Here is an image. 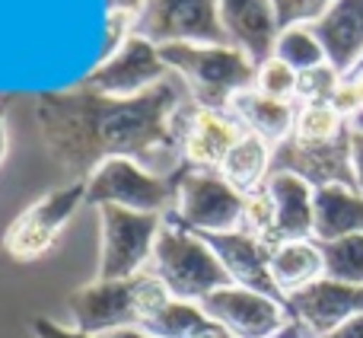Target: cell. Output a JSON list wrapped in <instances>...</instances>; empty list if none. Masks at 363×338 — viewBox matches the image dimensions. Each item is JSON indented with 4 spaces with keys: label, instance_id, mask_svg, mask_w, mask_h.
Instances as JSON below:
<instances>
[{
    "label": "cell",
    "instance_id": "cell-13",
    "mask_svg": "<svg viewBox=\"0 0 363 338\" xmlns=\"http://www.w3.org/2000/svg\"><path fill=\"white\" fill-rule=\"evenodd\" d=\"M245 128L239 119L226 109H198L185 106L179 125V151H182V166L188 169H204V173H217L226 153L233 151Z\"/></svg>",
    "mask_w": 363,
    "mask_h": 338
},
{
    "label": "cell",
    "instance_id": "cell-31",
    "mask_svg": "<svg viewBox=\"0 0 363 338\" xmlns=\"http://www.w3.org/2000/svg\"><path fill=\"white\" fill-rule=\"evenodd\" d=\"M332 109H335V112H338L345 121H347V119H354V115H357L360 109H363V106H360V96H357V87H354V83L347 80V77L338 83V89H335V96H332Z\"/></svg>",
    "mask_w": 363,
    "mask_h": 338
},
{
    "label": "cell",
    "instance_id": "cell-27",
    "mask_svg": "<svg viewBox=\"0 0 363 338\" xmlns=\"http://www.w3.org/2000/svg\"><path fill=\"white\" fill-rule=\"evenodd\" d=\"M239 230H245V233H252V236H258V239L274 246V201H271V195L264 185L245 195Z\"/></svg>",
    "mask_w": 363,
    "mask_h": 338
},
{
    "label": "cell",
    "instance_id": "cell-20",
    "mask_svg": "<svg viewBox=\"0 0 363 338\" xmlns=\"http://www.w3.org/2000/svg\"><path fill=\"white\" fill-rule=\"evenodd\" d=\"M363 233V192L354 185H325L315 188V217L313 239L332 243V239L357 236Z\"/></svg>",
    "mask_w": 363,
    "mask_h": 338
},
{
    "label": "cell",
    "instance_id": "cell-30",
    "mask_svg": "<svg viewBox=\"0 0 363 338\" xmlns=\"http://www.w3.org/2000/svg\"><path fill=\"white\" fill-rule=\"evenodd\" d=\"M134 36V16H125V13H108L106 19V45L99 51V61H108L128 38Z\"/></svg>",
    "mask_w": 363,
    "mask_h": 338
},
{
    "label": "cell",
    "instance_id": "cell-40",
    "mask_svg": "<svg viewBox=\"0 0 363 338\" xmlns=\"http://www.w3.org/2000/svg\"><path fill=\"white\" fill-rule=\"evenodd\" d=\"M347 80L354 83V87H357V96H360V106H363V74H351L347 77Z\"/></svg>",
    "mask_w": 363,
    "mask_h": 338
},
{
    "label": "cell",
    "instance_id": "cell-35",
    "mask_svg": "<svg viewBox=\"0 0 363 338\" xmlns=\"http://www.w3.org/2000/svg\"><path fill=\"white\" fill-rule=\"evenodd\" d=\"M325 338H363V316H354L351 322H345V326L335 329V332Z\"/></svg>",
    "mask_w": 363,
    "mask_h": 338
},
{
    "label": "cell",
    "instance_id": "cell-25",
    "mask_svg": "<svg viewBox=\"0 0 363 338\" xmlns=\"http://www.w3.org/2000/svg\"><path fill=\"white\" fill-rule=\"evenodd\" d=\"M319 246L325 258V278L341 284H363V233Z\"/></svg>",
    "mask_w": 363,
    "mask_h": 338
},
{
    "label": "cell",
    "instance_id": "cell-34",
    "mask_svg": "<svg viewBox=\"0 0 363 338\" xmlns=\"http://www.w3.org/2000/svg\"><path fill=\"white\" fill-rule=\"evenodd\" d=\"M108 13H125V16H140V10L147 6V0H106Z\"/></svg>",
    "mask_w": 363,
    "mask_h": 338
},
{
    "label": "cell",
    "instance_id": "cell-23",
    "mask_svg": "<svg viewBox=\"0 0 363 338\" xmlns=\"http://www.w3.org/2000/svg\"><path fill=\"white\" fill-rule=\"evenodd\" d=\"M274 58H281L284 64H290L296 74L328 64L325 48H322V42L313 36V29H309V26H287V29L277 32Z\"/></svg>",
    "mask_w": 363,
    "mask_h": 338
},
{
    "label": "cell",
    "instance_id": "cell-18",
    "mask_svg": "<svg viewBox=\"0 0 363 338\" xmlns=\"http://www.w3.org/2000/svg\"><path fill=\"white\" fill-rule=\"evenodd\" d=\"M274 201V246L287 239H313L315 217V188L294 173H274L264 182Z\"/></svg>",
    "mask_w": 363,
    "mask_h": 338
},
{
    "label": "cell",
    "instance_id": "cell-17",
    "mask_svg": "<svg viewBox=\"0 0 363 338\" xmlns=\"http://www.w3.org/2000/svg\"><path fill=\"white\" fill-rule=\"evenodd\" d=\"M309 29L325 48L328 64L347 77L363 55V0H332V6L309 23Z\"/></svg>",
    "mask_w": 363,
    "mask_h": 338
},
{
    "label": "cell",
    "instance_id": "cell-5",
    "mask_svg": "<svg viewBox=\"0 0 363 338\" xmlns=\"http://www.w3.org/2000/svg\"><path fill=\"white\" fill-rule=\"evenodd\" d=\"M99 227H102V249H99V281H125L138 278L150 268L153 249H157L163 214H140L128 207L102 205Z\"/></svg>",
    "mask_w": 363,
    "mask_h": 338
},
{
    "label": "cell",
    "instance_id": "cell-14",
    "mask_svg": "<svg viewBox=\"0 0 363 338\" xmlns=\"http://www.w3.org/2000/svg\"><path fill=\"white\" fill-rule=\"evenodd\" d=\"M274 169L300 175L313 188H325V185L357 188L351 166V131L338 141H325V144H309V141H296V138L284 141L274 151Z\"/></svg>",
    "mask_w": 363,
    "mask_h": 338
},
{
    "label": "cell",
    "instance_id": "cell-41",
    "mask_svg": "<svg viewBox=\"0 0 363 338\" xmlns=\"http://www.w3.org/2000/svg\"><path fill=\"white\" fill-rule=\"evenodd\" d=\"M351 74H363V55H360V61L354 64V70H351ZM351 74H347V77H351Z\"/></svg>",
    "mask_w": 363,
    "mask_h": 338
},
{
    "label": "cell",
    "instance_id": "cell-28",
    "mask_svg": "<svg viewBox=\"0 0 363 338\" xmlns=\"http://www.w3.org/2000/svg\"><path fill=\"white\" fill-rule=\"evenodd\" d=\"M345 77L332 67V64H322V67L303 70L300 74V87H296V106H306V102H332L335 89Z\"/></svg>",
    "mask_w": 363,
    "mask_h": 338
},
{
    "label": "cell",
    "instance_id": "cell-15",
    "mask_svg": "<svg viewBox=\"0 0 363 338\" xmlns=\"http://www.w3.org/2000/svg\"><path fill=\"white\" fill-rule=\"evenodd\" d=\"M207 246L217 252L220 265L226 268L233 284L249 290H262L268 297L284 300L277 290L274 278H271V249L274 246L264 239L252 236L245 230H233V233H207Z\"/></svg>",
    "mask_w": 363,
    "mask_h": 338
},
{
    "label": "cell",
    "instance_id": "cell-1",
    "mask_svg": "<svg viewBox=\"0 0 363 338\" xmlns=\"http://www.w3.org/2000/svg\"><path fill=\"white\" fill-rule=\"evenodd\" d=\"M185 93L188 87L176 74L131 99H115L80 87L74 93L35 96L32 115L48 157L74 179H89L115 157L140 166L172 157L182 166L179 125Z\"/></svg>",
    "mask_w": 363,
    "mask_h": 338
},
{
    "label": "cell",
    "instance_id": "cell-19",
    "mask_svg": "<svg viewBox=\"0 0 363 338\" xmlns=\"http://www.w3.org/2000/svg\"><path fill=\"white\" fill-rule=\"evenodd\" d=\"M230 112L236 115L239 125H242L245 131L262 138V141H268L274 151L284 144V141L294 138L296 102L271 99V96H262L255 87H252L230 102Z\"/></svg>",
    "mask_w": 363,
    "mask_h": 338
},
{
    "label": "cell",
    "instance_id": "cell-38",
    "mask_svg": "<svg viewBox=\"0 0 363 338\" xmlns=\"http://www.w3.org/2000/svg\"><path fill=\"white\" fill-rule=\"evenodd\" d=\"M347 131H351V134H363V109L354 115V119H347Z\"/></svg>",
    "mask_w": 363,
    "mask_h": 338
},
{
    "label": "cell",
    "instance_id": "cell-24",
    "mask_svg": "<svg viewBox=\"0 0 363 338\" xmlns=\"http://www.w3.org/2000/svg\"><path fill=\"white\" fill-rule=\"evenodd\" d=\"M347 134V121L332 109V102H306L296 106V125L294 138L309 141V144H325V141H338Z\"/></svg>",
    "mask_w": 363,
    "mask_h": 338
},
{
    "label": "cell",
    "instance_id": "cell-32",
    "mask_svg": "<svg viewBox=\"0 0 363 338\" xmlns=\"http://www.w3.org/2000/svg\"><path fill=\"white\" fill-rule=\"evenodd\" d=\"M32 335L35 338H96V335L80 332V329H67L55 320H45V316H35V320H32Z\"/></svg>",
    "mask_w": 363,
    "mask_h": 338
},
{
    "label": "cell",
    "instance_id": "cell-11",
    "mask_svg": "<svg viewBox=\"0 0 363 338\" xmlns=\"http://www.w3.org/2000/svg\"><path fill=\"white\" fill-rule=\"evenodd\" d=\"M169 74L172 70L166 67L157 45L140 36H131L108 61H99L89 70L83 87L102 96H115V99H131V96L160 87Z\"/></svg>",
    "mask_w": 363,
    "mask_h": 338
},
{
    "label": "cell",
    "instance_id": "cell-22",
    "mask_svg": "<svg viewBox=\"0 0 363 338\" xmlns=\"http://www.w3.org/2000/svg\"><path fill=\"white\" fill-rule=\"evenodd\" d=\"M271 169H274V147H271L268 141L245 131L242 138L233 144V151L226 153V160L220 163L217 173L223 175L236 192L249 195L268 182Z\"/></svg>",
    "mask_w": 363,
    "mask_h": 338
},
{
    "label": "cell",
    "instance_id": "cell-12",
    "mask_svg": "<svg viewBox=\"0 0 363 338\" xmlns=\"http://www.w3.org/2000/svg\"><path fill=\"white\" fill-rule=\"evenodd\" d=\"M287 313L296 326L306 329L309 338H325L354 316H363V284H341L332 278L309 284V288L290 294Z\"/></svg>",
    "mask_w": 363,
    "mask_h": 338
},
{
    "label": "cell",
    "instance_id": "cell-36",
    "mask_svg": "<svg viewBox=\"0 0 363 338\" xmlns=\"http://www.w3.org/2000/svg\"><path fill=\"white\" fill-rule=\"evenodd\" d=\"M6 102L10 99H0V166H4L6 147H10V134H6Z\"/></svg>",
    "mask_w": 363,
    "mask_h": 338
},
{
    "label": "cell",
    "instance_id": "cell-9",
    "mask_svg": "<svg viewBox=\"0 0 363 338\" xmlns=\"http://www.w3.org/2000/svg\"><path fill=\"white\" fill-rule=\"evenodd\" d=\"M134 36L166 45H230L217 0H147L134 19Z\"/></svg>",
    "mask_w": 363,
    "mask_h": 338
},
{
    "label": "cell",
    "instance_id": "cell-39",
    "mask_svg": "<svg viewBox=\"0 0 363 338\" xmlns=\"http://www.w3.org/2000/svg\"><path fill=\"white\" fill-rule=\"evenodd\" d=\"M277 338H309V335H306V329H303V326H296V322H290V329H287V332H284V335H277Z\"/></svg>",
    "mask_w": 363,
    "mask_h": 338
},
{
    "label": "cell",
    "instance_id": "cell-33",
    "mask_svg": "<svg viewBox=\"0 0 363 338\" xmlns=\"http://www.w3.org/2000/svg\"><path fill=\"white\" fill-rule=\"evenodd\" d=\"M351 166H354V182L363 192V134H351Z\"/></svg>",
    "mask_w": 363,
    "mask_h": 338
},
{
    "label": "cell",
    "instance_id": "cell-7",
    "mask_svg": "<svg viewBox=\"0 0 363 338\" xmlns=\"http://www.w3.org/2000/svg\"><path fill=\"white\" fill-rule=\"evenodd\" d=\"M86 205V179H74L32 201L4 233V249L13 262H38L55 249L64 227Z\"/></svg>",
    "mask_w": 363,
    "mask_h": 338
},
{
    "label": "cell",
    "instance_id": "cell-10",
    "mask_svg": "<svg viewBox=\"0 0 363 338\" xmlns=\"http://www.w3.org/2000/svg\"><path fill=\"white\" fill-rule=\"evenodd\" d=\"M198 307L233 338H277L294 322L284 300L262 294V290L239 288V284H226V288L213 290Z\"/></svg>",
    "mask_w": 363,
    "mask_h": 338
},
{
    "label": "cell",
    "instance_id": "cell-3",
    "mask_svg": "<svg viewBox=\"0 0 363 338\" xmlns=\"http://www.w3.org/2000/svg\"><path fill=\"white\" fill-rule=\"evenodd\" d=\"M160 55L198 109L226 112L239 93L255 87L258 64L236 45H166Z\"/></svg>",
    "mask_w": 363,
    "mask_h": 338
},
{
    "label": "cell",
    "instance_id": "cell-21",
    "mask_svg": "<svg viewBox=\"0 0 363 338\" xmlns=\"http://www.w3.org/2000/svg\"><path fill=\"white\" fill-rule=\"evenodd\" d=\"M271 278H274L284 300L290 294H296V290L322 281L325 278L322 246L315 239H287V243H277L271 249Z\"/></svg>",
    "mask_w": 363,
    "mask_h": 338
},
{
    "label": "cell",
    "instance_id": "cell-6",
    "mask_svg": "<svg viewBox=\"0 0 363 338\" xmlns=\"http://www.w3.org/2000/svg\"><path fill=\"white\" fill-rule=\"evenodd\" d=\"M176 205L169 217L182 224L185 230H194L201 236L207 233H233L242 224V205L245 195L236 192L220 173H204V169H176Z\"/></svg>",
    "mask_w": 363,
    "mask_h": 338
},
{
    "label": "cell",
    "instance_id": "cell-8",
    "mask_svg": "<svg viewBox=\"0 0 363 338\" xmlns=\"http://www.w3.org/2000/svg\"><path fill=\"white\" fill-rule=\"evenodd\" d=\"M176 173L160 175L134 163V160L115 157L106 160L86 179V205H115L140 214H169L176 205Z\"/></svg>",
    "mask_w": 363,
    "mask_h": 338
},
{
    "label": "cell",
    "instance_id": "cell-37",
    "mask_svg": "<svg viewBox=\"0 0 363 338\" xmlns=\"http://www.w3.org/2000/svg\"><path fill=\"white\" fill-rule=\"evenodd\" d=\"M108 338H153V335H147L144 329H121V332H115Z\"/></svg>",
    "mask_w": 363,
    "mask_h": 338
},
{
    "label": "cell",
    "instance_id": "cell-2",
    "mask_svg": "<svg viewBox=\"0 0 363 338\" xmlns=\"http://www.w3.org/2000/svg\"><path fill=\"white\" fill-rule=\"evenodd\" d=\"M172 294L163 288L157 275L144 271L138 278H125V281H99L83 284L80 290L67 297V310L74 329L86 335H115L121 329H140Z\"/></svg>",
    "mask_w": 363,
    "mask_h": 338
},
{
    "label": "cell",
    "instance_id": "cell-29",
    "mask_svg": "<svg viewBox=\"0 0 363 338\" xmlns=\"http://www.w3.org/2000/svg\"><path fill=\"white\" fill-rule=\"evenodd\" d=\"M332 6V0H274L277 10V26H309Z\"/></svg>",
    "mask_w": 363,
    "mask_h": 338
},
{
    "label": "cell",
    "instance_id": "cell-4",
    "mask_svg": "<svg viewBox=\"0 0 363 338\" xmlns=\"http://www.w3.org/2000/svg\"><path fill=\"white\" fill-rule=\"evenodd\" d=\"M147 271L157 275L176 300L188 303H201L207 294L233 284L207 239L194 230H185L169 214H163V230Z\"/></svg>",
    "mask_w": 363,
    "mask_h": 338
},
{
    "label": "cell",
    "instance_id": "cell-26",
    "mask_svg": "<svg viewBox=\"0 0 363 338\" xmlns=\"http://www.w3.org/2000/svg\"><path fill=\"white\" fill-rule=\"evenodd\" d=\"M296 87H300V74L290 64H284L281 58L271 55L268 61L258 64L255 89L262 96H271V99H281V102H296Z\"/></svg>",
    "mask_w": 363,
    "mask_h": 338
},
{
    "label": "cell",
    "instance_id": "cell-16",
    "mask_svg": "<svg viewBox=\"0 0 363 338\" xmlns=\"http://www.w3.org/2000/svg\"><path fill=\"white\" fill-rule=\"evenodd\" d=\"M217 10L230 45L242 48L255 64L274 55V42L281 32L274 0H217Z\"/></svg>",
    "mask_w": 363,
    "mask_h": 338
}]
</instances>
